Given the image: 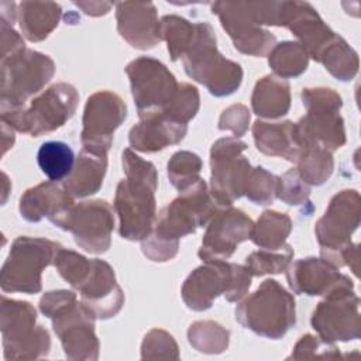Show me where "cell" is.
<instances>
[{
    "mask_svg": "<svg viewBox=\"0 0 361 361\" xmlns=\"http://www.w3.org/2000/svg\"><path fill=\"white\" fill-rule=\"evenodd\" d=\"M207 183L200 179L161 209L152 231L141 241L142 254L154 262L172 259L179 250V240L206 226L217 212Z\"/></svg>",
    "mask_w": 361,
    "mask_h": 361,
    "instance_id": "6da1fadb",
    "label": "cell"
},
{
    "mask_svg": "<svg viewBox=\"0 0 361 361\" xmlns=\"http://www.w3.org/2000/svg\"><path fill=\"white\" fill-rule=\"evenodd\" d=\"M121 165L126 179L118 182L113 203L120 221L118 234L130 241H142L157 220L158 172L152 162L142 159L130 148L123 151Z\"/></svg>",
    "mask_w": 361,
    "mask_h": 361,
    "instance_id": "7a4b0ae2",
    "label": "cell"
},
{
    "mask_svg": "<svg viewBox=\"0 0 361 361\" xmlns=\"http://www.w3.org/2000/svg\"><path fill=\"white\" fill-rule=\"evenodd\" d=\"M39 310L52 320V329L66 358L90 361L99 358L96 317L78 302L76 293L65 289L45 292L39 299Z\"/></svg>",
    "mask_w": 361,
    "mask_h": 361,
    "instance_id": "3957f363",
    "label": "cell"
},
{
    "mask_svg": "<svg viewBox=\"0 0 361 361\" xmlns=\"http://www.w3.org/2000/svg\"><path fill=\"white\" fill-rule=\"evenodd\" d=\"M182 61L186 75L216 97L233 94L243 82L240 63L219 52L214 30L206 21L195 23V35Z\"/></svg>",
    "mask_w": 361,
    "mask_h": 361,
    "instance_id": "277c9868",
    "label": "cell"
},
{
    "mask_svg": "<svg viewBox=\"0 0 361 361\" xmlns=\"http://www.w3.org/2000/svg\"><path fill=\"white\" fill-rule=\"evenodd\" d=\"M235 320L255 334L282 338L296 323L295 298L278 281L265 279L235 307Z\"/></svg>",
    "mask_w": 361,
    "mask_h": 361,
    "instance_id": "5b68a950",
    "label": "cell"
},
{
    "mask_svg": "<svg viewBox=\"0 0 361 361\" xmlns=\"http://www.w3.org/2000/svg\"><path fill=\"white\" fill-rule=\"evenodd\" d=\"M302 102L307 113L295 123L299 148L317 145L333 152L343 147L345 128L340 116L341 96L330 87H306L302 90Z\"/></svg>",
    "mask_w": 361,
    "mask_h": 361,
    "instance_id": "8992f818",
    "label": "cell"
},
{
    "mask_svg": "<svg viewBox=\"0 0 361 361\" xmlns=\"http://www.w3.org/2000/svg\"><path fill=\"white\" fill-rule=\"evenodd\" d=\"M78 103L76 89L59 82L32 99L30 106L0 107L1 123L31 137H39L61 128L75 114Z\"/></svg>",
    "mask_w": 361,
    "mask_h": 361,
    "instance_id": "52a82bcc",
    "label": "cell"
},
{
    "mask_svg": "<svg viewBox=\"0 0 361 361\" xmlns=\"http://www.w3.org/2000/svg\"><path fill=\"white\" fill-rule=\"evenodd\" d=\"M251 278L245 265L227 261L204 262L185 279L180 290L182 299L189 309L196 312L210 309L220 295H224L228 302H238L248 293Z\"/></svg>",
    "mask_w": 361,
    "mask_h": 361,
    "instance_id": "ba28073f",
    "label": "cell"
},
{
    "mask_svg": "<svg viewBox=\"0 0 361 361\" xmlns=\"http://www.w3.org/2000/svg\"><path fill=\"white\" fill-rule=\"evenodd\" d=\"M62 245L41 237H17L1 267L0 286L3 292L34 295L42 289V271L54 264Z\"/></svg>",
    "mask_w": 361,
    "mask_h": 361,
    "instance_id": "9c48e42d",
    "label": "cell"
},
{
    "mask_svg": "<svg viewBox=\"0 0 361 361\" xmlns=\"http://www.w3.org/2000/svg\"><path fill=\"white\" fill-rule=\"evenodd\" d=\"M37 310L30 302L1 296L0 329L6 360H38L48 355L49 333L35 326Z\"/></svg>",
    "mask_w": 361,
    "mask_h": 361,
    "instance_id": "30bf717a",
    "label": "cell"
},
{
    "mask_svg": "<svg viewBox=\"0 0 361 361\" xmlns=\"http://www.w3.org/2000/svg\"><path fill=\"white\" fill-rule=\"evenodd\" d=\"M0 66V107L25 106L27 99L38 93L55 73V63L48 55L28 48L1 58Z\"/></svg>",
    "mask_w": 361,
    "mask_h": 361,
    "instance_id": "8fae6325",
    "label": "cell"
},
{
    "mask_svg": "<svg viewBox=\"0 0 361 361\" xmlns=\"http://www.w3.org/2000/svg\"><path fill=\"white\" fill-rule=\"evenodd\" d=\"M49 221L61 230L72 233L75 243L87 252L103 254L111 245L114 214L106 200L80 202Z\"/></svg>",
    "mask_w": 361,
    "mask_h": 361,
    "instance_id": "7c38bea8",
    "label": "cell"
},
{
    "mask_svg": "<svg viewBox=\"0 0 361 361\" xmlns=\"http://www.w3.org/2000/svg\"><path fill=\"white\" fill-rule=\"evenodd\" d=\"M247 144L235 137L219 138L210 148V195L219 206H231L244 195L250 161L243 155Z\"/></svg>",
    "mask_w": 361,
    "mask_h": 361,
    "instance_id": "4fadbf2b",
    "label": "cell"
},
{
    "mask_svg": "<svg viewBox=\"0 0 361 361\" xmlns=\"http://www.w3.org/2000/svg\"><path fill=\"white\" fill-rule=\"evenodd\" d=\"M358 307L360 298L354 292V285L338 286L317 303L310 324L326 343L357 340L361 336Z\"/></svg>",
    "mask_w": 361,
    "mask_h": 361,
    "instance_id": "5bb4252c",
    "label": "cell"
},
{
    "mask_svg": "<svg viewBox=\"0 0 361 361\" xmlns=\"http://www.w3.org/2000/svg\"><path fill=\"white\" fill-rule=\"evenodd\" d=\"M138 117L162 111L173 99L179 83L158 59L140 56L126 66Z\"/></svg>",
    "mask_w": 361,
    "mask_h": 361,
    "instance_id": "9a60e30c",
    "label": "cell"
},
{
    "mask_svg": "<svg viewBox=\"0 0 361 361\" xmlns=\"http://www.w3.org/2000/svg\"><path fill=\"white\" fill-rule=\"evenodd\" d=\"M126 118L127 106L118 94L110 90H99L90 94L82 117V148L107 154L114 131Z\"/></svg>",
    "mask_w": 361,
    "mask_h": 361,
    "instance_id": "2e32d148",
    "label": "cell"
},
{
    "mask_svg": "<svg viewBox=\"0 0 361 361\" xmlns=\"http://www.w3.org/2000/svg\"><path fill=\"white\" fill-rule=\"evenodd\" d=\"M212 13L231 38L234 48L251 56H265L276 44V38L252 17L248 1H214Z\"/></svg>",
    "mask_w": 361,
    "mask_h": 361,
    "instance_id": "e0dca14e",
    "label": "cell"
},
{
    "mask_svg": "<svg viewBox=\"0 0 361 361\" xmlns=\"http://www.w3.org/2000/svg\"><path fill=\"white\" fill-rule=\"evenodd\" d=\"M252 227L254 221L240 209L226 206V209L217 210L207 223L197 252L199 258L203 262L228 259L238 244L251 237Z\"/></svg>",
    "mask_w": 361,
    "mask_h": 361,
    "instance_id": "ac0fdd59",
    "label": "cell"
},
{
    "mask_svg": "<svg viewBox=\"0 0 361 361\" xmlns=\"http://www.w3.org/2000/svg\"><path fill=\"white\" fill-rule=\"evenodd\" d=\"M360 216L361 197L355 189L336 193L324 214L314 224L320 251H336L345 247L360 226Z\"/></svg>",
    "mask_w": 361,
    "mask_h": 361,
    "instance_id": "d6986e66",
    "label": "cell"
},
{
    "mask_svg": "<svg viewBox=\"0 0 361 361\" xmlns=\"http://www.w3.org/2000/svg\"><path fill=\"white\" fill-rule=\"evenodd\" d=\"M278 27H286L314 61H319L322 51L336 35L306 1H281Z\"/></svg>",
    "mask_w": 361,
    "mask_h": 361,
    "instance_id": "ffe728a7",
    "label": "cell"
},
{
    "mask_svg": "<svg viewBox=\"0 0 361 361\" xmlns=\"http://www.w3.org/2000/svg\"><path fill=\"white\" fill-rule=\"evenodd\" d=\"M78 292L80 293V303L96 319H110L124 305V293L116 281L114 269L99 258L92 259L90 272Z\"/></svg>",
    "mask_w": 361,
    "mask_h": 361,
    "instance_id": "44dd1931",
    "label": "cell"
},
{
    "mask_svg": "<svg viewBox=\"0 0 361 361\" xmlns=\"http://www.w3.org/2000/svg\"><path fill=\"white\" fill-rule=\"evenodd\" d=\"M286 281L292 292L307 296H324L338 286L354 285L337 267L316 257L290 262L286 269Z\"/></svg>",
    "mask_w": 361,
    "mask_h": 361,
    "instance_id": "7402d4cb",
    "label": "cell"
},
{
    "mask_svg": "<svg viewBox=\"0 0 361 361\" xmlns=\"http://www.w3.org/2000/svg\"><path fill=\"white\" fill-rule=\"evenodd\" d=\"M117 31L131 47L151 49L162 41L157 8L151 1L116 3Z\"/></svg>",
    "mask_w": 361,
    "mask_h": 361,
    "instance_id": "603a6c76",
    "label": "cell"
},
{
    "mask_svg": "<svg viewBox=\"0 0 361 361\" xmlns=\"http://www.w3.org/2000/svg\"><path fill=\"white\" fill-rule=\"evenodd\" d=\"M188 131V124L165 118L158 113L140 117V123L128 133L131 148L140 152H158L169 145L180 142Z\"/></svg>",
    "mask_w": 361,
    "mask_h": 361,
    "instance_id": "cb8c5ba5",
    "label": "cell"
},
{
    "mask_svg": "<svg viewBox=\"0 0 361 361\" xmlns=\"http://www.w3.org/2000/svg\"><path fill=\"white\" fill-rule=\"evenodd\" d=\"M73 196L56 182H42L27 189L20 197V214L31 223H37L44 217L52 219L73 206Z\"/></svg>",
    "mask_w": 361,
    "mask_h": 361,
    "instance_id": "d4e9b609",
    "label": "cell"
},
{
    "mask_svg": "<svg viewBox=\"0 0 361 361\" xmlns=\"http://www.w3.org/2000/svg\"><path fill=\"white\" fill-rule=\"evenodd\" d=\"M107 171V154L82 148L72 172L62 180V186L73 197H86L100 190Z\"/></svg>",
    "mask_w": 361,
    "mask_h": 361,
    "instance_id": "484cf974",
    "label": "cell"
},
{
    "mask_svg": "<svg viewBox=\"0 0 361 361\" xmlns=\"http://www.w3.org/2000/svg\"><path fill=\"white\" fill-rule=\"evenodd\" d=\"M252 137L259 152L296 162L300 148L296 141L293 121L267 123L257 120L252 124Z\"/></svg>",
    "mask_w": 361,
    "mask_h": 361,
    "instance_id": "4316f807",
    "label": "cell"
},
{
    "mask_svg": "<svg viewBox=\"0 0 361 361\" xmlns=\"http://www.w3.org/2000/svg\"><path fill=\"white\" fill-rule=\"evenodd\" d=\"M62 7L52 1H23L18 4V24L23 37L31 42L45 39L59 24Z\"/></svg>",
    "mask_w": 361,
    "mask_h": 361,
    "instance_id": "83f0119b",
    "label": "cell"
},
{
    "mask_svg": "<svg viewBox=\"0 0 361 361\" xmlns=\"http://www.w3.org/2000/svg\"><path fill=\"white\" fill-rule=\"evenodd\" d=\"M252 111L264 118H279L290 109V85L275 75L261 78L251 94Z\"/></svg>",
    "mask_w": 361,
    "mask_h": 361,
    "instance_id": "f1b7e54d",
    "label": "cell"
},
{
    "mask_svg": "<svg viewBox=\"0 0 361 361\" xmlns=\"http://www.w3.org/2000/svg\"><path fill=\"white\" fill-rule=\"evenodd\" d=\"M292 231V220L286 213L265 210L252 227L250 240L264 250H281Z\"/></svg>",
    "mask_w": 361,
    "mask_h": 361,
    "instance_id": "f546056e",
    "label": "cell"
},
{
    "mask_svg": "<svg viewBox=\"0 0 361 361\" xmlns=\"http://www.w3.org/2000/svg\"><path fill=\"white\" fill-rule=\"evenodd\" d=\"M317 62L323 63L326 71L341 82L354 79L360 66L358 54L355 49L337 34L322 51Z\"/></svg>",
    "mask_w": 361,
    "mask_h": 361,
    "instance_id": "4dcf8cb0",
    "label": "cell"
},
{
    "mask_svg": "<svg viewBox=\"0 0 361 361\" xmlns=\"http://www.w3.org/2000/svg\"><path fill=\"white\" fill-rule=\"evenodd\" d=\"M72 148L62 141H45L37 152V162L42 173L52 182L65 180L75 165Z\"/></svg>",
    "mask_w": 361,
    "mask_h": 361,
    "instance_id": "1f68e13d",
    "label": "cell"
},
{
    "mask_svg": "<svg viewBox=\"0 0 361 361\" xmlns=\"http://www.w3.org/2000/svg\"><path fill=\"white\" fill-rule=\"evenodd\" d=\"M268 65L282 79L296 78L307 69L309 54L298 41H283L268 54Z\"/></svg>",
    "mask_w": 361,
    "mask_h": 361,
    "instance_id": "d6a6232c",
    "label": "cell"
},
{
    "mask_svg": "<svg viewBox=\"0 0 361 361\" xmlns=\"http://www.w3.org/2000/svg\"><path fill=\"white\" fill-rule=\"evenodd\" d=\"M296 171L299 176L310 186L323 185L333 173V154L322 147L310 145L300 149L296 158Z\"/></svg>",
    "mask_w": 361,
    "mask_h": 361,
    "instance_id": "836d02e7",
    "label": "cell"
},
{
    "mask_svg": "<svg viewBox=\"0 0 361 361\" xmlns=\"http://www.w3.org/2000/svg\"><path fill=\"white\" fill-rule=\"evenodd\" d=\"M189 344L204 354H220L227 350L230 331L213 320H199L188 329Z\"/></svg>",
    "mask_w": 361,
    "mask_h": 361,
    "instance_id": "e575fe53",
    "label": "cell"
},
{
    "mask_svg": "<svg viewBox=\"0 0 361 361\" xmlns=\"http://www.w3.org/2000/svg\"><path fill=\"white\" fill-rule=\"evenodd\" d=\"M161 38L168 44V52L175 62L180 59L195 35V23L179 16H164L159 20Z\"/></svg>",
    "mask_w": 361,
    "mask_h": 361,
    "instance_id": "d590c367",
    "label": "cell"
},
{
    "mask_svg": "<svg viewBox=\"0 0 361 361\" xmlns=\"http://www.w3.org/2000/svg\"><path fill=\"white\" fill-rule=\"evenodd\" d=\"M202 159L197 154L190 151H178L175 152L166 166L169 182L179 192L186 190L197 180H200Z\"/></svg>",
    "mask_w": 361,
    "mask_h": 361,
    "instance_id": "8d00e7d4",
    "label": "cell"
},
{
    "mask_svg": "<svg viewBox=\"0 0 361 361\" xmlns=\"http://www.w3.org/2000/svg\"><path fill=\"white\" fill-rule=\"evenodd\" d=\"M293 248L286 244L281 250H258L245 257V268L252 276L285 272L292 262Z\"/></svg>",
    "mask_w": 361,
    "mask_h": 361,
    "instance_id": "74e56055",
    "label": "cell"
},
{
    "mask_svg": "<svg viewBox=\"0 0 361 361\" xmlns=\"http://www.w3.org/2000/svg\"><path fill=\"white\" fill-rule=\"evenodd\" d=\"M199 106L200 96L197 89L189 83H179L178 90L171 103L158 114L164 116L171 121L188 124L199 111Z\"/></svg>",
    "mask_w": 361,
    "mask_h": 361,
    "instance_id": "f35d334b",
    "label": "cell"
},
{
    "mask_svg": "<svg viewBox=\"0 0 361 361\" xmlns=\"http://www.w3.org/2000/svg\"><path fill=\"white\" fill-rule=\"evenodd\" d=\"M54 265L59 275L73 288L79 289V286L86 281L90 268H92V259H87L82 254L66 250L61 247L55 255Z\"/></svg>",
    "mask_w": 361,
    "mask_h": 361,
    "instance_id": "ab89813d",
    "label": "cell"
},
{
    "mask_svg": "<svg viewBox=\"0 0 361 361\" xmlns=\"http://www.w3.org/2000/svg\"><path fill=\"white\" fill-rule=\"evenodd\" d=\"M278 176L268 172L262 166L251 169L244 195L255 204H269L276 197Z\"/></svg>",
    "mask_w": 361,
    "mask_h": 361,
    "instance_id": "60d3db41",
    "label": "cell"
},
{
    "mask_svg": "<svg viewBox=\"0 0 361 361\" xmlns=\"http://www.w3.org/2000/svg\"><path fill=\"white\" fill-rule=\"evenodd\" d=\"M142 360H178L179 347L168 331L162 329L149 330L141 344Z\"/></svg>",
    "mask_w": 361,
    "mask_h": 361,
    "instance_id": "b9f144b4",
    "label": "cell"
},
{
    "mask_svg": "<svg viewBox=\"0 0 361 361\" xmlns=\"http://www.w3.org/2000/svg\"><path fill=\"white\" fill-rule=\"evenodd\" d=\"M310 188L299 176L296 168L289 169L282 176H278L276 197L289 206L309 203Z\"/></svg>",
    "mask_w": 361,
    "mask_h": 361,
    "instance_id": "7bdbcfd3",
    "label": "cell"
},
{
    "mask_svg": "<svg viewBox=\"0 0 361 361\" xmlns=\"http://www.w3.org/2000/svg\"><path fill=\"white\" fill-rule=\"evenodd\" d=\"M314 357H340V348L333 343H326L313 334H305L292 348L288 360H306Z\"/></svg>",
    "mask_w": 361,
    "mask_h": 361,
    "instance_id": "ee69618b",
    "label": "cell"
},
{
    "mask_svg": "<svg viewBox=\"0 0 361 361\" xmlns=\"http://www.w3.org/2000/svg\"><path fill=\"white\" fill-rule=\"evenodd\" d=\"M250 110L244 104H231L223 110L219 118V130L231 131L235 138L245 134L250 124Z\"/></svg>",
    "mask_w": 361,
    "mask_h": 361,
    "instance_id": "f6af8a7d",
    "label": "cell"
},
{
    "mask_svg": "<svg viewBox=\"0 0 361 361\" xmlns=\"http://www.w3.org/2000/svg\"><path fill=\"white\" fill-rule=\"evenodd\" d=\"M0 47H1V58H7L14 55L25 48L23 37L13 28L11 24L0 20Z\"/></svg>",
    "mask_w": 361,
    "mask_h": 361,
    "instance_id": "bcb514c9",
    "label": "cell"
},
{
    "mask_svg": "<svg viewBox=\"0 0 361 361\" xmlns=\"http://www.w3.org/2000/svg\"><path fill=\"white\" fill-rule=\"evenodd\" d=\"M73 4L79 8H82L85 14L93 16V17L104 16L113 7L111 1H75Z\"/></svg>",
    "mask_w": 361,
    "mask_h": 361,
    "instance_id": "7dc6e473",
    "label": "cell"
},
{
    "mask_svg": "<svg viewBox=\"0 0 361 361\" xmlns=\"http://www.w3.org/2000/svg\"><path fill=\"white\" fill-rule=\"evenodd\" d=\"M14 140H16L14 130L10 126H7L6 123H1V147H3L1 152H3V155L7 152L8 148L13 147Z\"/></svg>",
    "mask_w": 361,
    "mask_h": 361,
    "instance_id": "c3c4849f",
    "label": "cell"
}]
</instances>
